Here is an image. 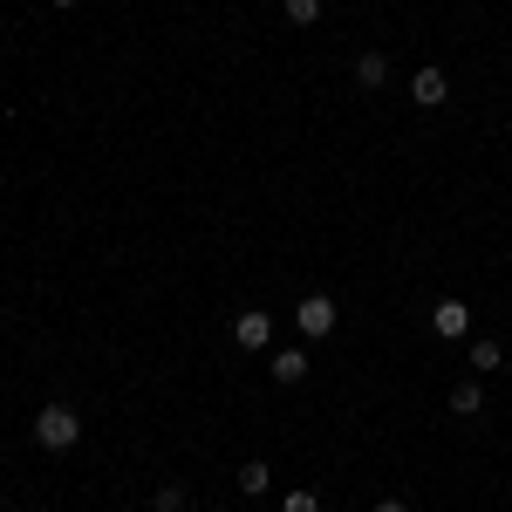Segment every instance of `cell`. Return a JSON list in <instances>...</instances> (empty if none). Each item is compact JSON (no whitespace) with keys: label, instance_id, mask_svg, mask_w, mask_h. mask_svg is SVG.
Returning <instances> with one entry per match:
<instances>
[{"label":"cell","instance_id":"6da1fadb","mask_svg":"<svg viewBox=\"0 0 512 512\" xmlns=\"http://www.w3.org/2000/svg\"><path fill=\"white\" fill-rule=\"evenodd\" d=\"M76 437H82V417L69 403H41L35 410V444L41 451H76Z\"/></svg>","mask_w":512,"mask_h":512},{"label":"cell","instance_id":"7a4b0ae2","mask_svg":"<svg viewBox=\"0 0 512 512\" xmlns=\"http://www.w3.org/2000/svg\"><path fill=\"white\" fill-rule=\"evenodd\" d=\"M294 328H301L308 342H321V335H335V301H328V294H308V301L294 308Z\"/></svg>","mask_w":512,"mask_h":512},{"label":"cell","instance_id":"3957f363","mask_svg":"<svg viewBox=\"0 0 512 512\" xmlns=\"http://www.w3.org/2000/svg\"><path fill=\"white\" fill-rule=\"evenodd\" d=\"M431 328L444 335V342H465V335H472V308H465V301H437Z\"/></svg>","mask_w":512,"mask_h":512},{"label":"cell","instance_id":"277c9868","mask_svg":"<svg viewBox=\"0 0 512 512\" xmlns=\"http://www.w3.org/2000/svg\"><path fill=\"white\" fill-rule=\"evenodd\" d=\"M233 342L239 349H267V342H274V315H260V308L233 315Z\"/></svg>","mask_w":512,"mask_h":512},{"label":"cell","instance_id":"5b68a950","mask_svg":"<svg viewBox=\"0 0 512 512\" xmlns=\"http://www.w3.org/2000/svg\"><path fill=\"white\" fill-rule=\"evenodd\" d=\"M444 96H451V82H444V69H417V76H410V103H417V110H437Z\"/></svg>","mask_w":512,"mask_h":512},{"label":"cell","instance_id":"8992f818","mask_svg":"<svg viewBox=\"0 0 512 512\" xmlns=\"http://www.w3.org/2000/svg\"><path fill=\"white\" fill-rule=\"evenodd\" d=\"M267 376H274V383H301V376H308V355L301 349H274L267 355Z\"/></svg>","mask_w":512,"mask_h":512},{"label":"cell","instance_id":"52a82bcc","mask_svg":"<svg viewBox=\"0 0 512 512\" xmlns=\"http://www.w3.org/2000/svg\"><path fill=\"white\" fill-rule=\"evenodd\" d=\"M355 82H362V89H383V82H390V55H376V48H369V55L355 62Z\"/></svg>","mask_w":512,"mask_h":512},{"label":"cell","instance_id":"ba28073f","mask_svg":"<svg viewBox=\"0 0 512 512\" xmlns=\"http://www.w3.org/2000/svg\"><path fill=\"white\" fill-rule=\"evenodd\" d=\"M478 410H485V390H478L472 376H465V383L451 390V417H478Z\"/></svg>","mask_w":512,"mask_h":512},{"label":"cell","instance_id":"9c48e42d","mask_svg":"<svg viewBox=\"0 0 512 512\" xmlns=\"http://www.w3.org/2000/svg\"><path fill=\"white\" fill-rule=\"evenodd\" d=\"M267 485H274V472H267V458H246V465H239V492H253V499H260Z\"/></svg>","mask_w":512,"mask_h":512},{"label":"cell","instance_id":"30bf717a","mask_svg":"<svg viewBox=\"0 0 512 512\" xmlns=\"http://www.w3.org/2000/svg\"><path fill=\"white\" fill-rule=\"evenodd\" d=\"M287 21H294V28H315V21H321V0H287Z\"/></svg>","mask_w":512,"mask_h":512},{"label":"cell","instance_id":"8fae6325","mask_svg":"<svg viewBox=\"0 0 512 512\" xmlns=\"http://www.w3.org/2000/svg\"><path fill=\"white\" fill-rule=\"evenodd\" d=\"M472 369H478V376L499 369V342H472Z\"/></svg>","mask_w":512,"mask_h":512},{"label":"cell","instance_id":"7c38bea8","mask_svg":"<svg viewBox=\"0 0 512 512\" xmlns=\"http://www.w3.org/2000/svg\"><path fill=\"white\" fill-rule=\"evenodd\" d=\"M280 512H321V499H315V492H287V499H280Z\"/></svg>","mask_w":512,"mask_h":512},{"label":"cell","instance_id":"4fadbf2b","mask_svg":"<svg viewBox=\"0 0 512 512\" xmlns=\"http://www.w3.org/2000/svg\"><path fill=\"white\" fill-rule=\"evenodd\" d=\"M185 506V492H178V485H158V512H178Z\"/></svg>","mask_w":512,"mask_h":512},{"label":"cell","instance_id":"5bb4252c","mask_svg":"<svg viewBox=\"0 0 512 512\" xmlns=\"http://www.w3.org/2000/svg\"><path fill=\"white\" fill-rule=\"evenodd\" d=\"M369 512H410V506H403V499H376Z\"/></svg>","mask_w":512,"mask_h":512}]
</instances>
